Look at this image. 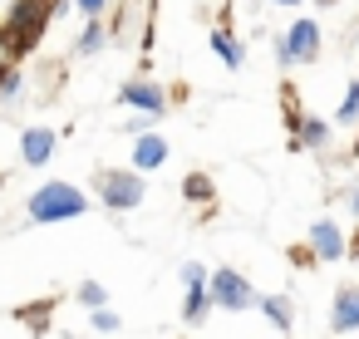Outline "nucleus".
I'll list each match as a JSON object with an SVG mask.
<instances>
[{
	"label": "nucleus",
	"mask_w": 359,
	"mask_h": 339,
	"mask_svg": "<svg viewBox=\"0 0 359 339\" xmlns=\"http://www.w3.org/2000/svg\"><path fill=\"white\" fill-rule=\"evenodd\" d=\"M50 15H55V0H15V6L6 11V30H0V35L15 45V55H25V50L40 45Z\"/></svg>",
	"instance_id": "f257e3e1"
},
{
	"label": "nucleus",
	"mask_w": 359,
	"mask_h": 339,
	"mask_svg": "<svg viewBox=\"0 0 359 339\" xmlns=\"http://www.w3.org/2000/svg\"><path fill=\"white\" fill-rule=\"evenodd\" d=\"M84 212H89V197L74 182H45L30 197V221H69V216H84Z\"/></svg>",
	"instance_id": "f03ea898"
},
{
	"label": "nucleus",
	"mask_w": 359,
	"mask_h": 339,
	"mask_svg": "<svg viewBox=\"0 0 359 339\" xmlns=\"http://www.w3.org/2000/svg\"><path fill=\"white\" fill-rule=\"evenodd\" d=\"M94 192H99V202H104L109 212H133V207L148 197V187H143V177H138L133 167H104V172L94 177Z\"/></svg>",
	"instance_id": "7ed1b4c3"
},
{
	"label": "nucleus",
	"mask_w": 359,
	"mask_h": 339,
	"mask_svg": "<svg viewBox=\"0 0 359 339\" xmlns=\"http://www.w3.org/2000/svg\"><path fill=\"white\" fill-rule=\"evenodd\" d=\"M207 300H212L217 310H231V314H241V310L261 305V290H256V285H251L241 270L222 265V270H212V275H207Z\"/></svg>",
	"instance_id": "20e7f679"
},
{
	"label": "nucleus",
	"mask_w": 359,
	"mask_h": 339,
	"mask_svg": "<svg viewBox=\"0 0 359 339\" xmlns=\"http://www.w3.org/2000/svg\"><path fill=\"white\" fill-rule=\"evenodd\" d=\"M320 60V25L315 20H295L285 35H276V64L295 69V64H315Z\"/></svg>",
	"instance_id": "39448f33"
},
{
	"label": "nucleus",
	"mask_w": 359,
	"mask_h": 339,
	"mask_svg": "<svg viewBox=\"0 0 359 339\" xmlns=\"http://www.w3.org/2000/svg\"><path fill=\"white\" fill-rule=\"evenodd\" d=\"M305 246H310V256H315L320 265H330V261H344V256H349V241H344V231H339L330 216H320V221L310 226Z\"/></svg>",
	"instance_id": "423d86ee"
},
{
	"label": "nucleus",
	"mask_w": 359,
	"mask_h": 339,
	"mask_svg": "<svg viewBox=\"0 0 359 339\" xmlns=\"http://www.w3.org/2000/svg\"><path fill=\"white\" fill-rule=\"evenodd\" d=\"M118 99H123L128 109L148 113V118H163V113H168V94H163L153 79H128V84L118 89Z\"/></svg>",
	"instance_id": "0eeeda50"
},
{
	"label": "nucleus",
	"mask_w": 359,
	"mask_h": 339,
	"mask_svg": "<svg viewBox=\"0 0 359 339\" xmlns=\"http://www.w3.org/2000/svg\"><path fill=\"white\" fill-rule=\"evenodd\" d=\"M359 329V285H339L330 300V334H354Z\"/></svg>",
	"instance_id": "6e6552de"
},
{
	"label": "nucleus",
	"mask_w": 359,
	"mask_h": 339,
	"mask_svg": "<svg viewBox=\"0 0 359 339\" xmlns=\"http://www.w3.org/2000/svg\"><path fill=\"white\" fill-rule=\"evenodd\" d=\"M55 148H60L55 128H25V133H20V158H25L30 167H45V162L55 158Z\"/></svg>",
	"instance_id": "1a4fd4ad"
},
{
	"label": "nucleus",
	"mask_w": 359,
	"mask_h": 339,
	"mask_svg": "<svg viewBox=\"0 0 359 339\" xmlns=\"http://www.w3.org/2000/svg\"><path fill=\"white\" fill-rule=\"evenodd\" d=\"M163 162H168V138L163 133H143L133 143V172L143 177V172H158Z\"/></svg>",
	"instance_id": "9d476101"
},
{
	"label": "nucleus",
	"mask_w": 359,
	"mask_h": 339,
	"mask_svg": "<svg viewBox=\"0 0 359 339\" xmlns=\"http://www.w3.org/2000/svg\"><path fill=\"white\" fill-rule=\"evenodd\" d=\"M330 138H334V123L305 118V128H300V138L290 143V153H320V148H330Z\"/></svg>",
	"instance_id": "9b49d317"
},
{
	"label": "nucleus",
	"mask_w": 359,
	"mask_h": 339,
	"mask_svg": "<svg viewBox=\"0 0 359 339\" xmlns=\"http://www.w3.org/2000/svg\"><path fill=\"white\" fill-rule=\"evenodd\" d=\"M212 50H217V60H222L226 69H241V64H246V45H241L226 25H217V30H212Z\"/></svg>",
	"instance_id": "f8f14e48"
},
{
	"label": "nucleus",
	"mask_w": 359,
	"mask_h": 339,
	"mask_svg": "<svg viewBox=\"0 0 359 339\" xmlns=\"http://www.w3.org/2000/svg\"><path fill=\"white\" fill-rule=\"evenodd\" d=\"M261 310H266V319H271L280 334L295 329V300H290V295H261Z\"/></svg>",
	"instance_id": "ddd939ff"
},
{
	"label": "nucleus",
	"mask_w": 359,
	"mask_h": 339,
	"mask_svg": "<svg viewBox=\"0 0 359 339\" xmlns=\"http://www.w3.org/2000/svg\"><path fill=\"white\" fill-rule=\"evenodd\" d=\"M104 45H109V25H104V20H89V25H84V35L74 40V55H79V60H89V55H99Z\"/></svg>",
	"instance_id": "4468645a"
},
{
	"label": "nucleus",
	"mask_w": 359,
	"mask_h": 339,
	"mask_svg": "<svg viewBox=\"0 0 359 339\" xmlns=\"http://www.w3.org/2000/svg\"><path fill=\"white\" fill-rule=\"evenodd\" d=\"M207 310H212L207 285H192V290H187V300H182V319H187V324H202V319H207Z\"/></svg>",
	"instance_id": "2eb2a0df"
},
{
	"label": "nucleus",
	"mask_w": 359,
	"mask_h": 339,
	"mask_svg": "<svg viewBox=\"0 0 359 339\" xmlns=\"http://www.w3.org/2000/svg\"><path fill=\"white\" fill-rule=\"evenodd\" d=\"M182 197L197 202V207H207V202H212V177H207V172H187V177H182Z\"/></svg>",
	"instance_id": "dca6fc26"
},
{
	"label": "nucleus",
	"mask_w": 359,
	"mask_h": 339,
	"mask_svg": "<svg viewBox=\"0 0 359 339\" xmlns=\"http://www.w3.org/2000/svg\"><path fill=\"white\" fill-rule=\"evenodd\" d=\"M15 314H20V324H30L35 334H45V329H50V300H40V305H20Z\"/></svg>",
	"instance_id": "f3484780"
},
{
	"label": "nucleus",
	"mask_w": 359,
	"mask_h": 339,
	"mask_svg": "<svg viewBox=\"0 0 359 339\" xmlns=\"http://www.w3.org/2000/svg\"><path fill=\"white\" fill-rule=\"evenodd\" d=\"M330 123H359V79H349V89H344V104H339V113H334Z\"/></svg>",
	"instance_id": "a211bd4d"
},
{
	"label": "nucleus",
	"mask_w": 359,
	"mask_h": 339,
	"mask_svg": "<svg viewBox=\"0 0 359 339\" xmlns=\"http://www.w3.org/2000/svg\"><path fill=\"white\" fill-rule=\"evenodd\" d=\"M207 275H212V270H207L202 261H182V265H177V280H182L187 290H192V285H207Z\"/></svg>",
	"instance_id": "6ab92c4d"
},
{
	"label": "nucleus",
	"mask_w": 359,
	"mask_h": 339,
	"mask_svg": "<svg viewBox=\"0 0 359 339\" xmlns=\"http://www.w3.org/2000/svg\"><path fill=\"white\" fill-rule=\"evenodd\" d=\"M74 295H79V305H89V310H104V305H109V295H104V285H99V280H84Z\"/></svg>",
	"instance_id": "aec40b11"
},
{
	"label": "nucleus",
	"mask_w": 359,
	"mask_h": 339,
	"mask_svg": "<svg viewBox=\"0 0 359 339\" xmlns=\"http://www.w3.org/2000/svg\"><path fill=\"white\" fill-rule=\"evenodd\" d=\"M20 89H25V74H20V69H11V74H0V104H11V99H20Z\"/></svg>",
	"instance_id": "412c9836"
},
{
	"label": "nucleus",
	"mask_w": 359,
	"mask_h": 339,
	"mask_svg": "<svg viewBox=\"0 0 359 339\" xmlns=\"http://www.w3.org/2000/svg\"><path fill=\"white\" fill-rule=\"evenodd\" d=\"M89 324H94V329H99V334H114V329H118V324H123V319H118V314H114V310H109V305H104V310H89Z\"/></svg>",
	"instance_id": "4be33fe9"
},
{
	"label": "nucleus",
	"mask_w": 359,
	"mask_h": 339,
	"mask_svg": "<svg viewBox=\"0 0 359 339\" xmlns=\"http://www.w3.org/2000/svg\"><path fill=\"white\" fill-rule=\"evenodd\" d=\"M15 60H20V55H15V45L0 35V74H11V69H15Z\"/></svg>",
	"instance_id": "5701e85b"
},
{
	"label": "nucleus",
	"mask_w": 359,
	"mask_h": 339,
	"mask_svg": "<svg viewBox=\"0 0 359 339\" xmlns=\"http://www.w3.org/2000/svg\"><path fill=\"white\" fill-rule=\"evenodd\" d=\"M153 123H158V118L138 113V118H128V123H123V133H138V138H143V133H153Z\"/></svg>",
	"instance_id": "b1692460"
},
{
	"label": "nucleus",
	"mask_w": 359,
	"mask_h": 339,
	"mask_svg": "<svg viewBox=\"0 0 359 339\" xmlns=\"http://www.w3.org/2000/svg\"><path fill=\"white\" fill-rule=\"evenodd\" d=\"M74 6L89 15V20H104V11H109V0H74Z\"/></svg>",
	"instance_id": "393cba45"
},
{
	"label": "nucleus",
	"mask_w": 359,
	"mask_h": 339,
	"mask_svg": "<svg viewBox=\"0 0 359 339\" xmlns=\"http://www.w3.org/2000/svg\"><path fill=\"white\" fill-rule=\"evenodd\" d=\"M290 261H295V265H315V256H310V246H295V251H290Z\"/></svg>",
	"instance_id": "a878e982"
},
{
	"label": "nucleus",
	"mask_w": 359,
	"mask_h": 339,
	"mask_svg": "<svg viewBox=\"0 0 359 339\" xmlns=\"http://www.w3.org/2000/svg\"><path fill=\"white\" fill-rule=\"evenodd\" d=\"M349 207H354V216H359V182L349 187Z\"/></svg>",
	"instance_id": "bb28decb"
},
{
	"label": "nucleus",
	"mask_w": 359,
	"mask_h": 339,
	"mask_svg": "<svg viewBox=\"0 0 359 339\" xmlns=\"http://www.w3.org/2000/svg\"><path fill=\"white\" fill-rule=\"evenodd\" d=\"M266 6H280V11H290V6H300V0H266Z\"/></svg>",
	"instance_id": "cd10ccee"
},
{
	"label": "nucleus",
	"mask_w": 359,
	"mask_h": 339,
	"mask_svg": "<svg viewBox=\"0 0 359 339\" xmlns=\"http://www.w3.org/2000/svg\"><path fill=\"white\" fill-rule=\"evenodd\" d=\"M349 256H354V261H359V236H354V241H349Z\"/></svg>",
	"instance_id": "c85d7f7f"
},
{
	"label": "nucleus",
	"mask_w": 359,
	"mask_h": 339,
	"mask_svg": "<svg viewBox=\"0 0 359 339\" xmlns=\"http://www.w3.org/2000/svg\"><path fill=\"white\" fill-rule=\"evenodd\" d=\"M315 6H334V0H315Z\"/></svg>",
	"instance_id": "c756f323"
},
{
	"label": "nucleus",
	"mask_w": 359,
	"mask_h": 339,
	"mask_svg": "<svg viewBox=\"0 0 359 339\" xmlns=\"http://www.w3.org/2000/svg\"><path fill=\"white\" fill-rule=\"evenodd\" d=\"M354 55H359V35H354Z\"/></svg>",
	"instance_id": "7c9ffc66"
}]
</instances>
